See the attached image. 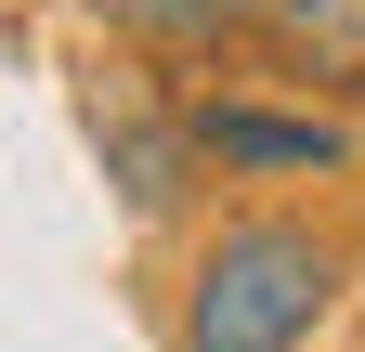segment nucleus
I'll use <instances>...</instances> for the list:
<instances>
[{
    "instance_id": "39448f33",
    "label": "nucleus",
    "mask_w": 365,
    "mask_h": 352,
    "mask_svg": "<svg viewBox=\"0 0 365 352\" xmlns=\"http://www.w3.org/2000/svg\"><path fill=\"white\" fill-rule=\"evenodd\" d=\"M261 39L287 78H327V92H365V0H261Z\"/></svg>"
},
{
    "instance_id": "f257e3e1",
    "label": "nucleus",
    "mask_w": 365,
    "mask_h": 352,
    "mask_svg": "<svg viewBox=\"0 0 365 352\" xmlns=\"http://www.w3.org/2000/svg\"><path fill=\"white\" fill-rule=\"evenodd\" d=\"M339 300V248L287 209H235L182 274V352H300Z\"/></svg>"
},
{
    "instance_id": "f03ea898",
    "label": "nucleus",
    "mask_w": 365,
    "mask_h": 352,
    "mask_svg": "<svg viewBox=\"0 0 365 352\" xmlns=\"http://www.w3.org/2000/svg\"><path fill=\"white\" fill-rule=\"evenodd\" d=\"M78 118H91V144H105V183L144 209V222H170V209L196 196V170H209V157H196V105H182V118H157L130 78H105Z\"/></svg>"
},
{
    "instance_id": "20e7f679",
    "label": "nucleus",
    "mask_w": 365,
    "mask_h": 352,
    "mask_svg": "<svg viewBox=\"0 0 365 352\" xmlns=\"http://www.w3.org/2000/svg\"><path fill=\"white\" fill-rule=\"evenodd\" d=\"M91 26H118L130 53H235V39H261V0H78Z\"/></svg>"
},
{
    "instance_id": "7ed1b4c3",
    "label": "nucleus",
    "mask_w": 365,
    "mask_h": 352,
    "mask_svg": "<svg viewBox=\"0 0 365 352\" xmlns=\"http://www.w3.org/2000/svg\"><path fill=\"white\" fill-rule=\"evenodd\" d=\"M196 157H209V170H274V183H313V170H352V130H339V118H274V105L209 92V105H196Z\"/></svg>"
}]
</instances>
